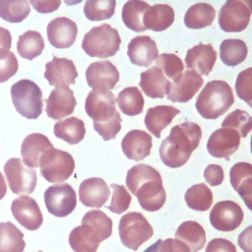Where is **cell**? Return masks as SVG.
<instances>
[{
  "label": "cell",
  "instance_id": "39",
  "mask_svg": "<svg viewBox=\"0 0 252 252\" xmlns=\"http://www.w3.org/2000/svg\"><path fill=\"white\" fill-rule=\"evenodd\" d=\"M116 2L114 0H87L84 14L90 21H102L114 15Z\"/></svg>",
  "mask_w": 252,
  "mask_h": 252
},
{
  "label": "cell",
  "instance_id": "53",
  "mask_svg": "<svg viewBox=\"0 0 252 252\" xmlns=\"http://www.w3.org/2000/svg\"><path fill=\"white\" fill-rule=\"evenodd\" d=\"M38 252H42V251H38Z\"/></svg>",
  "mask_w": 252,
  "mask_h": 252
},
{
  "label": "cell",
  "instance_id": "23",
  "mask_svg": "<svg viewBox=\"0 0 252 252\" xmlns=\"http://www.w3.org/2000/svg\"><path fill=\"white\" fill-rule=\"evenodd\" d=\"M127 55L131 63L137 66L149 67L158 56L157 43L149 35H139L128 44Z\"/></svg>",
  "mask_w": 252,
  "mask_h": 252
},
{
  "label": "cell",
  "instance_id": "9",
  "mask_svg": "<svg viewBox=\"0 0 252 252\" xmlns=\"http://www.w3.org/2000/svg\"><path fill=\"white\" fill-rule=\"evenodd\" d=\"M4 173L14 194H32L37 183L36 171L26 166L22 159L12 158L4 164Z\"/></svg>",
  "mask_w": 252,
  "mask_h": 252
},
{
  "label": "cell",
  "instance_id": "43",
  "mask_svg": "<svg viewBox=\"0 0 252 252\" xmlns=\"http://www.w3.org/2000/svg\"><path fill=\"white\" fill-rule=\"evenodd\" d=\"M110 187L112 188L113 193L109 206H105V208L114 214H122L126 212L132 200L131 195L123 185L112 183L110 184Z\"/></svg>",
  "mask_w": 252,
  "mask_h": 252
},
{
  "label": "cell",
  "instance_id": "38",
  "mask_svg": "<svg viewBox=\"0 0 252 252\" xmlns=\"http://www.w3.org/2000/svg\"><path fill=\"white\" fill-rule=\"evenodd\" d=\"M30 2L26 0H0V18L9 23H20L30 14Z\"/></svg>",
  "mask_w": 252,
  "mask_h": 252
},
{
  "label": "cell",
  "instance_id": "26",
  "mask_svg": "<svg viewBox=\"0 0 252 252\" xmlns=\"http://www.w3.org/2000/svg\"><path fill=\"white\" fill-rule=\"evenodd\" d=\"M180 110L172 105H157L150 107L145 115L144 123L156 138H160L161 131L166 128Z\"/></svg>",
  "mask_w": 252,
  "mask_h": 252
},
{
  "label": "cell",
  "instance_id": "4",
  "mask_svg": "<svg viewBox=\"0 0 252 252\" xmlns=\"http://www.w3.org/2000/svg\"><path fill=\"white\" fill-rule=\"evenodd\" d=\"M234 102L230 86L220 80L208 82L197 96L198 113L206 119H217L224 114Z\"/></svg>",
  "mask_w": 252,
  "mask_h": 252
},
{
  "label": "cell",
  "instance_id": "3",
  "mask_svg": "<svg viewBox=\"0 0 252 252\" xmlns=\"http://www.w3.org/2000/svg\"><path fill=\"white\" fill-rule=\"evenodd\" d=\"M85 110L94 121V129L104 141L114 139L121 130L122 118L116 110L112 92L92 90L87 95Z\"/></svg>",
  "mask_w": 252,
  "mask_h": 252
},
{
  "label": "cell",
  "instance_id": "8",
  "mask_svg": "<svg viewBox=\"0 0 252 252\" xmlns=\"http://www.w3.org/2000/svg\"><path fill=\"white\" fill-rule=\"evenodd\" d=\"M40 174L51 183L66 181L75 169L73 157L62 150L51 148L44 152L38 161Z\"/></svg>",
  "mask_w": 252,
  "mask_h": 252
},
{
  "label": "cell",
  "instance_id": "20",
  "mask_svg": "<svg viewBox=\"0 0 252 252\" xmlns=\"http://www.w3.org/2000/svg\"><path fill=\"white\" fill-rule=\"evenodd\" d=\"M109 196L110 189L102 178L91 177L80 184L79 200L86 207L101 208Z\"/></svg>",
  "mask_w": 252,
  "mask_h": 252
},
{
  "label": "cell",
  "instance_id": "45",
  "mask_svg": "<svg viewBox=\"0 0 252 252\" xmlns=\"http://www.w3.org/2000/svg\"><path fill=\"white\" fill-rule=\"evenodd\" d=\"M19 68L16 55L6 49H0V83L8 81Z\"/></svg>",
  "mask_w": 252,
  "mask_h": 252
},
{
  "label": "cell",
  "instance_id": "19",
  "mask_svg": "<svg viewBox=\"0 0 252 252\" xmlns=\"http://www.w3.org/2000/svg\"><path fill=\"white\" fill-rule=\"evenodd\" d=\"M78 28L74 21L67 17L51 20L46 28L49 43L56 48L70 47L76 40Z\"/></svg>",
  "mask_w": 252,
  "mask_h": 252
},
{
  "label": "cell",
  "instance_id": "32",
  "mask_svg": "<svg viewBox=\"0 0 252 252\" xmlns=\"http://www.w3.org/2000/svg\"><path fill=\"white\" fill-rule=\"evenodd\" d=\"M150 7L147 2L138 1V0H130L127 1L122 8L121 17L125 26L136 32H145L147 29L143 23V17L146 10Z\"/></svg>",
  "mask_w": 252,
  "mask_h": 252
},
{
  "label": "cell",
  "instance_id": "27",
  "mask_svg": "<svg viewBox=\"0 0 252 252\" xmlns=\"http://www.w3.org/2000/svg\"><path fill=\"white\" fill-rule=\"evenodd\" d=\"M139 86L146 95L152 98H162L165 95L169 80L156 65L151 66L140 75Z\"/></svg>",
  "mask_w": 252,
  "mask_h": 252
},
{
  "label": "cell",
  "instance_id": "50",
  "mask_svg": "<svg viewBox=\"0 0 252 252\" xmlns=\"http://www.w3.org/2000/svg\"><path fill=\"white\" fill-rule=\"evenodd\" d=\"M251 228L252 226H248L244 231H242L238 237V244L241 249L245 252H251Z\"/></svg>",
  "mask_w": 252,
  "mask_h": 252
},
{
  "label": "cell",
  "instance_id": "48",
  "mask_svg": "<svg viewBox=\"0 0 252 252\" xmlns=\"http://www.w3.org/2000/svg\"><path fill=\"white\" fill-rule=\"evenodd\" d=\"M205 252H237L235 245L225 238H214L206 246Z\"/></svg>",
  "mask_w": 252,
  "mask_h": 252
},
{
  "label": "cell",
  "instance_id": "47",
  "mask_svg": "<svg viewBox=\"0 0 252 252\" xmlns=\"http://www.w3.org/2000/svg\"><path fill=\"white\" fill-rule=\"evenodd\" d=\"M204 178L211 186H218L224 178L223 169L219 164H209L204 170Z\"/></svg>",
  "mask_w": 252,
  "mask_h": 252
},
{
  "label": "cell",
  "instance_id": "46",
  "mask_svg": "<svg viewBox=\"0 0 252 252\" xmlns=\"http://www.w3.org/2000/svg\"><path fill=\"white\" fill-rule=\"evenodd\" d=\"M157 252H191L189 247L179 239L166 238L158 240Z\"/></svg>",
  "mask_w": 252,
  "mask_h": 252
},
{
  "label": "cell",
  "instance_id": "12",
  "mask_svg": "<svg viewBox=\"0 0 252 252\" xmlns=\"http://www.w3.org/2000/svg\"><path fill=\"white\" fill-rule=\"evenodd\" d=\"M243 216V211L237 203L224 200L214 205L210 213V221L218 230L232 231L241 224Z\"/></svg>",
  "mask_w": 252,
  "mask_h": 252
},
{
  "label": "cell",
  "instance_id": "34",
  "mask_svg": "<svg viewBox=\"0 0 252 252\" xmlns=\"http://www.w3.org/2000/svg\"><path fill=\"white\" fill-rule=\"evenodd\" d=\"M115 101L121 112L128 116L138 115L144 108V97L137 87H128L120 91Z\"/></svg>",
  "mask_w": 252,
  "mask_h": 252
},
{
  "label": "cell",
  "instance_id": "10",
  "mask_svg": "<svg viewBox=\"0 0 252 252\" xmlns=\"http://www.w3.org/2000/svg\"><path fill=\"white\" fill-rule=\"evenodd\" d=\"M250 16L249 2L227 0L220 9L219 25L225 32H239L247 28Z\"/></svg>",
  "mask_w": 252,
  "mask_h": 252
},
{
  "label": "cell",
  "instance_id": "42",
  "mask_svg": "<svg viewBox=\"0 0 252 252\" xmlns=\"http://www.w3.org/2000/svg\"><path fill=\"white\" fill-rule=\"evenodd\" d=\"M221 126L232 128L239 133L240 138H245L252 129V118L248 112L241 109H235L228 113L222 121Z\"/></svg>",
  "mask_w": 252,
  "mask_h": 252
},
{
  "label": "cell",
  "instance_id": "5",
  "mask_svg": "<svg viewBox=\"0 0 252 252\" xmlns=\"http://www.w3.org/2000/svg\"><path fill=\"white\" fill-rule=\"evenodd\" d=\"M120 43L121 38L117 30L108 24H102L92 28L84 35L81 46L87 55L103 59L115 55Z\"/></svg>",
  "mask_w": 252,
  "mask_h": 252
},
{
  "label": "cell",
  "instance_id": "28",
  "mask_svg": "<svg viewBox=\"0 0 252 252\" xmlns=\"http://www.w3.org/2000/svg\"><path fill=\"white\" fill-rule=\"evenodd\" d=\"M174 11L167 4H156L150 6L143 17L146 29L154 32H162L169 28L174 22Z\"/></svg>",
  "mask_w": 252,
  "mask_h": 252
},
{
  "label": "cell",
  "instance_id": "6",
  "mask_svg": "<svg viewBox=\"0 0 252 252\" xmlns=\"http://www.w3.org/2000/svg\"><path fill=\"white\" fill-rule=\"evenodd\" d=\"M11 97L16 110L25 118L36 119L43 110L42 92L31 80L16 82L11 87Z\"/></svg>",
  "mask_w": 252,
  "mask_h": 252
},
{
  "label": "cell",
  "instance_id": "49",
  "mask_svg": "<svg viewBox=\"0 0 252 252\" xmlns=\"http://www.w3.org/2000/svg\"><path fill=\"white\" fill-rule=\"evenodd\" d=\"M30 4L33 7L35 11L38 13H51L56 11L59 6L61 5V1L59 0H45V1H36V0H31L29 1Z\"/></svg>",
  "mask_w": 252,
  "mask_h": 252
},
{
  "label": "cell",
  "instance_id": "40",
  "mask_svg": "<svg viewBox=\"0 0 252 252\" xmlns=\"http://www.w3.org/2000/svg\"><path fill=\"white\" fill-rule=\"evenodd\" d=\"M81 222L91 225L97 232L102 241L107 239L112 233L111 219L99 210H91L87 212Z\"/></svg>",
  "mask_w": 252,
  "mask_h": 252
},
{
  "label": "cell",
  "instance_id": "30",
  "mask_svg": "<svg viewBox=\"0 0 252 252\" xmlns=\"http://www.w3.org/2000/svg\"><path fill=\"white\" fill-rule=\"evenodd\" d=\"M53 133L55 137L63 140L64 142L70 145H75L81 142L85 137V123L83 120L75 116H71L56 122L53 127Z\"/></svg>",
  "mask_w": 252,
  "mask_h": 252
},
{
  "label": "cell",
  "instance_id": "1",
  "mask_svg": "<svg viewBox=\"0 0 252 252\" xmlns=\"http://www.w3.org/2000/svg\"><path fill=\"white\" fill-rule=\"evenodd\" d=\"M125 182L145 211L156 212L163 207L166 193L161 176L156 168L145 163L136 164L127 171Z\"/></svg>",
  "mask_w": 252,
  "mask_h": 252
},
{
  "label": "cell",
  "instance_id": "7",
  "mask_svg": "<svg viewBox=\"0 0 252 252\" xmlns=\"http://www.w3.org/2000/svg\"><path fill=\"white\" fill-rule=\"evenodd\" d=\"M118 232L121 243L127 248L137 251L143 243L153 236L154 229L141 213L130 212L121 217Z\"/></svg>",
  "mask_w": 252,
  "mask_h": 252
},
{
  "label": "cell",
  "instance_id": "52",
  "mask_svg": "<svg viewBox=\"0 0 252 252\" xmlns=\"http://www.w3.org/2000/svg\"><path fill=\"white\" fill-rule=\"evenodd\" d=\"M6 192H7L6 182H5L3 174L0 172V200L4 198V196L6 195Z\"/></svg>",
  "mask_w": 252,
  "mask_h": 252
},
{
  "label": "cell",
  "instance_id": "41",
  "mask_svg": "<svg viewBox=\"0 0 252 252\" xmlns=\"http://www.w3.org/2000/svg\"><path fill=\"white\" fill-rule=\"evenodd\" d=\"M156 66L161 70L166 78L175 80L184 71V64L182 60L173 53L158 54L156 59Z\"/></svg>",
  "mask_w": 252,
  "mask_h": 252
},
{
  "label": "cell",
  "instance_id": "17",
  "mask_svg": "<svg viewBox=\"0 0 252 252\" xmlns=\"http://www.w3.org/2000/svg\"><path fill=\"white\" fill-rule=\"evenodd\" d=\"M44 102L46 103L45 111L47 116L54 120L72 114L77 104L74 92L68 87L55 88L50 92L49 96Z\"/></svg>",
  "mask_w": 252,
  "mask_h": 252
},
{
  "label": "cell",
  "instance_id": "14",
  "mask_svg": "<svg viewBox=\"0 0 252 252\" xmlns=\"http://www.w3.org/2000/svg\"><path fill=\"white\" fill-rule=\"evenodd\" d=\"M239 144L240 135L236 130L221 127L210 136L207 143V150L214 158L229 160V157L237 151Z\"/></svg>",
  "mask_w": 252,
  "mask_h": 252
},
{
  "label": "cell",
  "instance_id": "33",
  "mask_svg": "<svg viewBox=\"0 0 252 252\" xmlns=\"http://www.w3.org/2000/svg\"><path fill=\"white\" fill-rule=\"evenodd\" d=\"M24 233L11 221L0 222V252H24Z\"/></svg>",
  "mask_w": 252,
  "mask_h": 252
},
{
  "label": "cell",
  "instance_id": "13",
  "mask_svg": "<svg viewBox=\"0 0 252 252\" xmlns=\"http://www.w3.org/2000/svg\"><path fill=\"white\" fill-rule=\"evenodd\" d=\"M202 77L195 71L186 70L178 78L169 82L165 94L172 102H187L203 86Z\"/></svg>",
  "mask_w": 252,
  "mask_h": 252
},
{
  "label": "cell",
  "instance_id": "25",
  "mask_svg": "<svg viewBox=\"0 0 252 252\" xmlns=\"http://www.w3.org/2000/svg\"><path fill=\"white\" fill-rule=\"evenodd\" d=\"M230 184L240 195L246 206L251 208L252 165L248 162H237L229 170Z\"/></svg>",
  "mask_w": 252,
  "mask_h": 252
},
{
  "label": "cell",
  "instance_id": "15",
  "mask_svg": "<svg viewBox=\"0 0 252 252\" xmlns=\"http://www.w3.org/2000/svg\"><path fill=\"white\" fill-rule=\"evenodd\" d=\"M11 212L15 220L28 230H36L42 224L41 211L32 197L22 195L13 200Z\"/></svg>",
  "mask_w": 252,
  "mask_h": 252
},
{
  "label": "cell",
  "instance_id": "24",
  "mask_svg": "<svg viewBox=\"0 0 252 252\" xmlns=\"http://www.w3.org/2000/svg\"><path fill=\"white\" fill-rule=\"evenodd\" d=\"M51 148H53V145L43 134L32 133L28 135L21 145L23 163L30 168L38 167L41 155Z\"/></svg>",
  "mask_w": 252,
  "mask_h": 252
},
{
  "label": "cell",
  "instance_id": "31",
  "mask_svg": "<svg viewBox=\"0 0 252 252\" xmlns=\"http://www.w3.org/2000/svg\"><path fill=\"white\" fill-rule=\"evenodd\" d=\"M216 17L215 8L204 2L192 5L185 13L184 24L189 29H203L213 24Z\"/></svg>",
  "mask_w": 252,
  "mask_h": 252
},
{
  "label": "cell",
  "instance_id": "29",
  "mask_svg": "<svg viewBox=\"0 0 252 252\" xmlns=\"http://www.w3.org/2000/svg\"><path fill=\"white\" fill-rule=\"evenodd\" d=\"M175 238L184 242L191 252L200 251L206 244V232L203 226L194 220L182 222L175 231Z\"/></svg>",
  "mask_w": 252,
  "mask_h": 252
},
{
  "label": "cell",
  "instance_id": "44",
  "mask_svg": "<svg viewBox=\"0 0 252 252\" xmlns=\"http://www.w3.org/2000/svg\"><path fill=\"white\" fill-rule=\"evenodd\" d=\"M235 91L237 96L251 106L252 102V68L249 67L241 71L235 82Z\"/></svg>",
  "mask_w": 252,
  "mask_h": 252
},
{
  "label": "cell",
  "instance_id": "16",
  "mask_svg": "<svg viewBox=\"0 0 252 252\" xmlns=\"http://www.w3.org/2000/svg\"><path fill=\"white\" fill-rule=\"evenodd\" d=\"M86 80L93 90L110 91L119 81V72L108 60L96 61L87 68Z\"/></svg>",
  "mask_w": 252,
  "mask_h": 252
},
{
  "label": "cell",
  "instance_id": "51",
  "mask_svg": "<svg viewBox=\"0 0 252 252\" xmlns=\"http://www.w3.org/2000/svg\"><path fill=\"white\" fill-rule=\"evenodd\" d=\"M12 44V35L10 32L0 27V49H6L9 50Z\"/></svg>",
  "mask_w": 252,
  "mask_h": 252
},
{
  "label": "cell",
  "instance_id": "11",
  "mask_svg": "<svg viewBox=\"0 0 252 252\" xmlns=\"http://www.w3.org/2000/svg\"><path fill=\"white\" fill-rule=\"evenodd\" d=\"M43 197L47 211L58 218L70 215L77 205L76 192L67 183L49 186L45 190Z\"/></svg>",
  "mask_w": 252,
  "mask_h": 252
},
{
  "label": "cell",
  "instance_id": "37",
  "mask_svg": "<svg viewBox=\"0 0 252 252\" xmlns=\"http://www.w3.org/2000/svg\"><path fill=\"white\" fill-rule=\"evenodd\" d=\"M187 206L195 211H208L213 204V193L205 183L191 186L184 195Z\"/></svg>",
  "mask_w": 252,
  "mask_h": 252
},
{
  "label": "cell",
  "instance_id": "22",
  "mask_svg": "<svg viewBox=\"0 0 252 252\" xmlns=\"http://www.w3.org/2000/svg\"><path fill=\"white\" fill-rule=\"evenodd\" d=\"M153 143L150 134L143 130L129 131L121 141V149L127 158L140 161L151 154Z\"/></svg>",
  "mask_w": 252,
  "mask_h": 252
},
{
  "label": "cell",
  "instance_id": "21",
  "mask_svg": "<svg viewBox=\"0 0 252 252\" xmlns=\"http://www.w3.org/2000/svg\"><path fill=\"white\" fill-rule=\"evenodd\" d=\"M217 60V51L211 43L199 44L190 48L185 56V64L188 70H195L199 75L208 76L213 70Z\"/></svg>",
  "mask_w": 252,
  "mask_h": 252
},
{
  "label": "cell",
  "instance_id": "18",
  "mask_svg": "<svg viewBox=\"0 0 252 252\" xmlns=\"http://www.w3.org/2000/svg\"><path fill=\"white\" fill-rule=\"evenodd\" d=\"M77 77L76 66L70 59L53 56L52 60L45 64L44 78L51 86L59 88L73 85Z\"/></svg>",
  "mask_w": 252,
  "mask_h": 252
},
{
  "label": "cell",
  "instance_id": "2",
  "mask_svg": "<svg viewBox=\"0 0 252 252\" xmlns=\"http://www.w3.org/2000/svg\"><path fill=\"white\" fill-rule=\"evenodd\" d=\"M201 138L202 130L197 123L186 121L173 126L159 146L161 161L171 168L184 165L199 146Z\"/></svg>",
  "mask_w": 252,
  "mask_h": 252
},
{
  "label": "cell",
  "instance_id": "36",
  "mask_svg": "<svg viewBox=\"0 0 252 252\" xmlns=\"http://www.w3.org/2000/svg\"><path fill=\"white\" fill-rule=\"evenodd\" d=\"M44 49L42 35L35 31H28L19 36L17 51L22 58L32 60L39 56Z\"/></svg>",
  "mask_w": 252,
  "mask_h": 252
},
{
  "label": "cell",
  "instance_id": "35",
  "mask_svg": "<svg viewBox=\"0 0 252 252\" xmlns=\"http://www.w3.org/2000/svg\"><path fill=\"white\" fill-rule=\"evenodd\" d=\"M246 43L238 38H228L221 41L220 45V57L227 66H236L242 63L247 56Z\"/></svg>",
  "mask_w": 252,
  "mask_h": 252
}]
</instances>
